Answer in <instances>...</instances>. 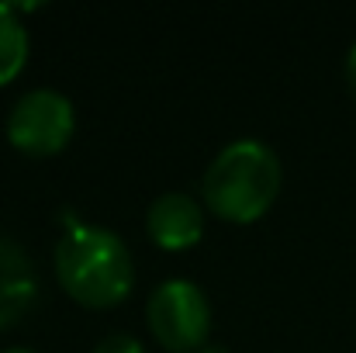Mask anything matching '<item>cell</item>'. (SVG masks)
I'll use <instances>...</instances> for the list:
<instances>
[{"instance_id": "2", "label": "cell", "mask_w": 356, "mask_h": 353, "mask_svg": "<svg viewBox=\"0 0 356 353\" xmlns=\"http://www.w3.org/2000/svg\"><path fill=\"white\" fill-rule=\"evenodd\" d=\"M280 156L259 139H236L204 170V205L232 226L259 222L280 198Z\"/></svg>"}, {"instance_id": "11", "label": "cell", "mask_w": 356, "mask_h": 353, "mask_svg": "<svg viewBox=\"0 0 356 353\" xmlns=\"http://www.w3.org/2000/svg\"><path fill=\"white\" fill-rule=\"evenodd\" d=\"M3 353H35V350H24V347H10V350H3Z\"/></svg>"}, {"instance_id": "5", "label": "cell", "mask_w": 356, "mask_h": 353, "mask_svg": "<svg viewBox=\"0 0 356 353\" xmlns=\"http://www.w3.org/2000/svg\"><path fill=\"white\" fill-rule=\"evenodd\" d=\"M145 233L166 253H184L204 235V208L184 191L159 194L145 212Z\"/></svg>"}, {"instance_id": "6", "label": "cell", "mask_w": 356, "mask_h": 353, "mask_svg": "<svg viewBox=\"0 0 356 353\" xmlns=\"http://www.w3.org/2000/svg\"><path fill=\"white\" fill-rule=\"evenodd\" d=\"M38 301V274L17 239L0 233V329L17 326Z\"/></svg>"}, {"instance_id": "10", "label": "cell", "mask_w": 356, "mask_h": 353, "mask_svg": "<svg viewBox=\"0 0 356 353\" xmlns=\"http://www.w3.org/2000/svg\"><path fill=\"white\" fill-rule=\"evenodd\" d=\"M201 353H229V350H225V347H204Z\"/></svg>"}, {"instance_id": "1", "label": "cell", "mask_w": 356, "mask_h": 353, "mask_svg": "<svg viewBox=\"0 0 356 353\" xmlns=\"http://www.w3.org/2000/svg\"><path fill=\"white\" fill-rule=\"evenodd\" d=\"M56 277L76 305L115 308L135 288V260L118 233L63 212V235L56 242Z\"/></svg>"}, {"instance_id": "4", "label": "cell", "mask_w": 356, "mask_h": 353, "mask_svg": "<svg viewBox=\"0 0 356 353\" xmlns=\"http://www.w3.org/2000/svg\"><path fill=\"white\" fill-rule=\"evenodd\" d=\"M76 132V111L66 94L35 87L17 97V104L7 115V139L17 152L45 159L63 152L73 142Z\"/></svg>"}, {"instance_id": "7", "label": "cell", "mask_w": 356, "mask_h": 353, "mask_svg": "<svg viewBox=\"0 0 356 353\" xmlns=\"http://www.w3.org/2000/svg\"><path fill=\"white\" fill-rule=\"evenodd\" d=\"M28 66V28L14 3H0V87L14 84Z\"/></svg>"}, {"instance_id": "9", "label": "cell", "mask_w": 356, "mask_h": 353, "mask_svg": "<svg viewBox=\"0 0 356 353\" xmlns=\"http://www.w3.org/2000/svg\"><path fill=\"white\" fill-rule=\"evenodd\" d=\"M346 84H350V91H353V97H356V42H353V49H350V56H346Z\"/></svg>"}, {"instance_id": "3", "label": "cell", "mask_w": 356, "mask_h": 353, "mask_svg": "<svg viewBox=\"0 0 356 353\" xmlns=\"http://www.w3.org/2000/svg\"><path fill=\"white\" fill-rule=\"evenodd\" d=\"M145 326L170 353H201L211 333L208 295L194 281H163L145 301Z\"/></svg>"}, {"instance_id": "8", "label": "cell", "mask_w": 356, "mask_h": 353, "mask_svg": "<svg viewBox=\"0 0 356 353\" xmlns=\"http://www.w3.org/2000/svg\"><path fill=\"white\" fill-rule=\"evenodd\" d=\"M94 353H145L142 347V340L138 336H131V333H111V336H104Z\"/></svg>"}]
</instances>
